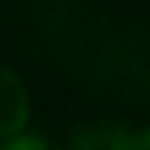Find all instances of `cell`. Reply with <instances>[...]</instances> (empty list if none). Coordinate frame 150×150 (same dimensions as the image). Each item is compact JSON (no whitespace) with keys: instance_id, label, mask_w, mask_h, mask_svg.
I'll list each match as a JSON object with an SVG mask.
<instances>
[{"instance_id":"obj_2","label":"cell","mask_w":150,"mask_h":150,"mask_svg":"<svg viewBox=\"0 0 150 150\" xmlns=\"http://www.w3.org/2000/svg\"><path fill=\"white\" fill-rule=\"evenodd\" d=\"M129 129L118 121H86L72 129L70 150H126Z\"/></svg>"},{"instance_id":"obj_3","label":"cell","mask_w":150,"mask_h":150,"mask_svg":"<svg viewBox=\"0 0 150 150\" xmlns=\"http://www.w3.org/2000/svg\"><path fill=\"white\" fill-rule=\"evenodd\" d=\"M0 150H56L46 137L32 134V131H22L16 137H8L0 142Z\"/></svg>"},{"instance_id":"obj_1","label":"cell","mask_w":150,"mask_h":150,"mask_svg":"<svg viewBox=\"0 0 150 150\" xmlns=\"http://www.w3.org/2000/svg\"><path fill=\"white\" fill-rule=\"evenodd\" d=\"M30 121V97L22 78L0 64V139L16 137L27 129Z\"/></svg>"},{"instance_id":"obj_4","label":"cell","mask_w":150,"mask_h":150,"mask_svg":"<svg viewBox=\"0 0 150 150\" xmlns=\"http://www.w3.org/2000/svg\"><path fill=\"white\" fill-rule=\"evenodd\" d=\"M126 150H150V126H145L139 131H129Z\"/></svg>"}]
</instances>
